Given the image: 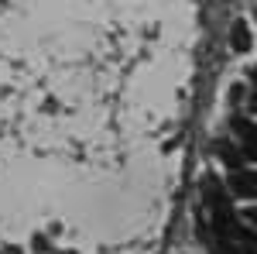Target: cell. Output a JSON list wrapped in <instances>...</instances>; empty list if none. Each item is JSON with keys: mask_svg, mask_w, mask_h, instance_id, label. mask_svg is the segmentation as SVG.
Masks as SVG:
<instances>
[{"mask_svg": "<svg viewBox=\"0 0 257 254\" xmlns=\"http://www.w3.org/2000/svg\"><path fill=\"white\" fill-rule=\"evenodd\" d=\"M233 134H237V141H240L243 158L257 161V124H250L247 117H233Z\"/></svg>", "mask_w": 257, "mask_h": 254, "instance_id": "cell-1", "label": "cell"}, {"mask_svg": "<svg viewBox=\"0 0 257 254\" xmlns=\"http://www.w3.org/2000/svg\"><path fill=\"white\" fill-rule=\"evenodd\" d=\"M230 189L237 196H243V199L247 196H257V176L254 172H243V168L240 172H230Z\"/></svg>", "mask_w": 257, "mask_h": 254, "instance_id": "cell-2", "label": "cell"}, {"mask_svg": "<svg viewBox=\"0 0 257 254\" xmlns=\"http://www.w3.org/2000/svg\"><path fill=\"white\" fill-rule=\"evenodd\" d=\"M254 103H257V100H254Z\"/></svg>", "mask_w": 257, "mask_h": 254, "instance_id": "cell-6", "label": "cell"}, {"mask_svg": "<svg viewBox=\"0 0 257 254\" xmlns=\"http://www.w3.org/2000/svg\"><path fill=\"white\" fill-rule=\"evenodd\" d=\"M230 45H233V52H247L250 48V28H247L243 18L230 24Z\"/></svg>", "mask_w": 257, "mask_h": 254, "instance_id": "cell-3", "label": "cell"}, {"mask_svg": "<svg viewBox=\"0 0 257 254\" xmlns=\"http://www.w3.org/2000/svg\"><path fill=\"white\" fill-rule=\"evenodd\" d=\"M243 220H247V223H254V227H257V206H250V210L243 213Z\"/></svg>", "mask_w": 257, "mask_h": 254, "instance_id": "cell-5", "label": "cell"}, {"mask_svg": "<svg viewBox=\"0 0 257 254\" xmlns=\"http://www.w3.org/2000/svg\"><path fill=\"white\" fill-rule=\"evenodd\" d=\"M216 151H219V155H223V161H226V165H230L233 172H240V161H243V158H240L237 151H233V148L226 144V141H223V144H216Z\"/></svg>", "mask_w": 257, "mask_h": 254, "instance_id": "cell-4", "label": "cell"}]
</instances>
